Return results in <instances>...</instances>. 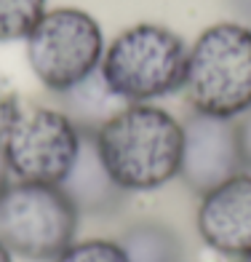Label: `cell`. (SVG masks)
<instances>
[{
  "label": "cell",
  "instance_id": "15",
  "mask_svg": "<svg viewBox=\"0 0 251 262\" xmlns=\"http://www.w3.org/2000/svg\"><path fill=\"white\" fill-rule=\"evenodd\" d=\"M238 121V142H241V156L246 171H251V110H246Z\"/></svg>",
  "mask_w": 251,
  "mask_h": 262
},
{
  "label": "cell",
  "instance_id": "8",
  "mask_svg": "<svg viewBox=\"0 0 251 262\" xmlns=\"http://www.w3.org/2000/svg\"><path fill=\"white\" fill-rule=\"evenodd\" d=\"M203 244L224 257L251 254V171H241L200 195L195 214Z\"/></svg>",
  "mask_w": 251,
  "mask_h": 262
},
{
  "label": "cell",
  "instance_id": "5",
  "mask_svg": "<svg viewBox=\"0 0 251 262\" xmlns=\"http://www.w3.org/2000/svg\"><path fill=\"white\" fill-rule=\"evenodd\" d=\"M104 35L99 21L80 8L45 11L27 38L32 73L49 91L59 94L102 67Z\"/></svg>",
  "mask_w": 251,
  "mask_h": 262
},
{
  "label": "cell",
  "instance_id": "18",
  "mask_svg": "<svg viewBox=\"0 0 251 262\" xmlns=\"http://www.w3.org/2000/svg\"><path fill=\"white\" fill-rule=\"evenodd\" d=\"M0 262H14V254H11L3 244H0Z\"/></svg>",
  "mask_w": 251,
  "mask_h": 262
},
{
  "label": "cell",
  "instance_id": "13",
  "mask_svg": "<svg viewBox=\"0 0 251 262\" xmlns=\"http://www.w3.org/2000/svg\"><path fill=\"white\" fill-rule=\"evenodd\" d=\"M54 262H128V257L118 241L88 238V241L70 244Z\"/></svg>",
  "mask_w": 251,
  "mask_h": 262
},
{
  "label": "cell",
  "instance_id": "16",
  "mask_svg": "<svg viewBox=\"0 0 251 262\" xmlns=\"http://www.w3.org/2000/svg\"><path fill=\"white\" fill-rule=\"evenodd\" d=\"M11 185V171H8V163L3 156V147H0V195L6 193V187Z\"/></svg>",
  "mask_w": 251,
  "mask_h": 262
},
{
  "label": "cell",
  "instance_id": "4",
  "mask_svg": "<svg viewBox=\"0 0 251 262\" xmlns=\"http://www.w3.org/2000/svg\"><path fill=\"white\" fill-rule=\"evenodd\" d=\"M80 214L59 185L11 182L0 195V244L14 257L54 262L75 244Z\"/></svg>",
  "mask_w": 251,
  "mask_h": 262
},
{
  "label": "cell",
  "instance_id": "10",
  "mask_svg": "<svg viewBox=\"0 0 251 262\" xmlns=\"http://www.w3.org/2000/svg\"><path fill=\"white\" fill-rule=\"evenodd\" d=\"M56 97L59 110L75 123L78 131H88V134H99V128L126 107V102L107 86L102 70H94L91 75L59 91Z\"/></svg>",
  "mask_w": 251,
  "mask_h": 262
},
{
  "label": "cell",
  "instance_id": "17",
  "mask_svg": "<svg viewBox=\"0 0 251 262\" xmlns=\"http://www.w3.org/2000/svg\"><path fill=\"white\" fill-rule=\"evenodd\" d=\"M227 3H230V8L238 11L241 16L251 19V0H227Z\"/></svg>",
  "mask_w": 251,
  "mask_h": 262
},
{
  "label": "cell",
  "instance_id": "1",
  "mask_svg": "<svg viewBox=\"0 0 251 262\" xmlns=\"http://www.w3.org/2000/svg\"><path fill=\"white\" fill-rule=\"evenodd\" d=\"M99 156L126 193H147L179 177L182 123L155 104H126L97 134Z\"/></svg>",
  "mask_w": 251,
  "mask_h": 262
},
{
  "label": "cell",
  "instance_id": "19",
  "mask_svg": "<svg viewBox=\"0 0 251 262\" xmlns=\"http://www.w3.org/2000/svg\"><path fill=\"white\" fill-rule=\"evenodd\" d=\"M238 262H251V254H246V257H238Z\"/></svg>",
  "mask_w": 251,
  "mask_h": 262
},
{
  "label": "cell",
  "instance_id": "3",
  "mask_svg": "<svg viewBox=\"0 0 251 262\" xmlns=\"http://www.w3.org/2000/svg\"><path fill=\"white\" fill-rule=\"evenodd\" d=\"M187 43L169 27L134 25L104 49L102 75L126 104H150L182 91Z\"/></svg>",
  "mask_w": 251,
  "mask_h": 262
},
{
  "label": "cell",
  "instance_id": "6",
  "mask_svg": "<svg viewBox=\"0 0 251 262\" xmlns=\"http://www.w3.org/2000/svg\"><path fill=\"white\" fill-rule=\"evenodd\" d=\"M0 147L16 182L59 185L78 156L80 131L62 110L25 107Z\"/></svg>",
  "mask_w": 251,
  "mask_h": 262
},
{
  "label": "cell",
  "instance_id": "14",
  "mask_svg": "<svg viewBox=\"0 0 251 262\" xmlns=\"http://www.w3.org/2000/svg\"><path fill=\"white\" fill-rule=\"evenodd\" d=\"M21 110H25V107H21L16 91L11 89L3 78H0V142L6 139L11 126L16 123V118L21 115Z\"/></svg>",
  "mask_w": 251,
  "mask_h": 262
},
{
  "label": "cell",
  "instance_id": "9",
  "mask_svg": "<svg viewBox=\"0 0 251 262\" xmlns=\"http://www.w3.org/2000/svg\"><path fill=\"white\" fill-rule=\"evenodd\" d=\"M59 190L67 195L80 217H110L121 211L128 201V193L112 180L99 156L97 134L88 131H80L78 156L64 180L59 182Z\"/></svg>",
  "mask_w": 251,
  "mask_h": 262
},
{
  "label": "cell",
  "instance_id": "2",
  "mask_svg": "<svg viewBox=\"0 0 251 262\" xmlns=\"http://www.w3.org/2000/svg\"><path fill=\"white\" fill-rule=\"evenodd\" d=\"M182 91L195 113L241 118L251 110V30L235 21L203 30L190 46Z\"/></svg>",
  "mask_w": 251,
  "mask_h": 262
},
{
  "label": "cell",
  "instance_id": "7",
  "mask_svg": "<svg viewBox=\"0 0 251 262\" xmlns=\"http://www.w3.org/2000/svg\"><path fill=\"white\" fill-rule=\"evenodd\" d=\"M241 171H246V166L238 142V121L193 110L182 121L179 180L185 187L195 195H206Z\"/></svg>",
  "mask_w": 251,
  "mask_h": 262
},
{
  "label": "cell",
  "instance_id": "12",
  "mask_svg": "<svg viewBox=\"0 0 251 262\" xmlns=\"http://www.w3.org/2000/svg\"><path fill=\"white\" fill-rule=\"evenodd\" d=\"M45 16V0H0V43L27 40Z\"/></svg>",
  "mask_w": 251,
  "mask_h": 262
},
{
  "label": "cell",
  "instance_id": "11",
  "mask_svg": "<svg viewBox=\"0 0 251 262\" xmlns=\"http://www.w3.org/2000/svg\"><path fill=\"white\" fill-rule=\"evenodd\" d=\"M128 262H182V241L163 222H134L123 230L121 241Z\"/></svg>",
  "mask_w": 251,
  "mask_h": 262
}]
</instances>
